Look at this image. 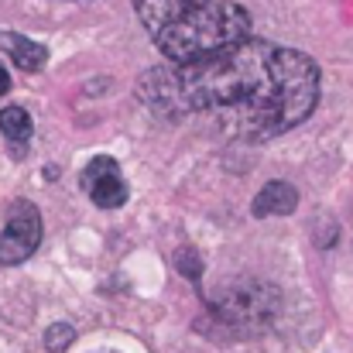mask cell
<instances>
[{"label":"cell","mask_w":353,"mask_h":353,"mask_svg":"<svg viewBox=\"0 0 353 353\" xmlns=\"http://www.w3.org/2000/svg\"><path fill=\"white\" fill-rule=\"evenodd\" d=\"M175 83L185 114H210L240 141L278 137L319 103V65L295 48L257 38L175 65Z\"/></svg>","instance_id":"1"},{"label":"cell","mask_w":353,"mask_h":353,"mask_svg":"<svg viewBox=\"0 0 353 353\" xmlns=\"http://www.w3.org/2000/svg\"><path fill=\"white\" fill-rule=\"evenodd\" d=\"M243 38H250V14L234 0H206L182 21L158 31L154 45L168 62L185 65V62L210 59Z\"/></svg>","instance_id":"2"},{"label":"cell","mask_w":353,"mask_h":353,"mask_svg":"<svg viewBox=\"0 0 353 353\" xmlns=\"http://www.w3.org/2000/svg\"><path fill=\"white\" fill-rule=\"evenodd\" d=\"M278 312H281V292L254 278H243L230 288H223L210 305L213 326L223 336H236V340L261 336L264 330L274 326Z\"/></svg>","instance_id":"3"},{"label":"cell","mask_w":353,"mask_h":353,"mask_svg":"<svg viewBox=\"0 0 353 353\" xmlns=\"http://www.w3.org/2000/svg\"><path fill=\"white\" fill-rule=\"evenodd\" d=\"M41 240V213L34 203L17 199L10 206L7 227L0 230V264H21L38 250Z\"/></svg>","instance_id":"4"},{"label":"cell","mask_w":353,"mask_h":353,"mask_svg":"<svg viewBox=\"0 0 353 353\" xmlns=\"http://www.w3.org/2000/svg\"><path fill=\"white\" fill-rule=\"evenodd\" d=\"M83 185H86V192H90V199L97 203V206H103V210H117L127 203V185H123V179H120L117 172V161L114 158H97L86 172H83Z\"/></svg>","instance_id":"5"},{"label":"cell","mask_w":353,"mask_h":353,"mask_svg":"<svg viewBox=\"0 0 353 353\" xmlns=\"http://www.w3.org/2000/svg\"><path fill=\"white\" fill-rule=\"evenodd\" d=\"M141 100L161 114V117H185L182 110V97H179V83H175V69H151L141 76V86H137Z\"/></svg>","instance_id":"6"},{"label":"cell","mask_w":353,"mask_h":353,"mask_svg":"<svg viewBox=\"0 0 353 353\" xmlns=\"http://www.w3.org/2000/svg\"><path fill=\"white\" fill-rule=\"evenodd\" d=\"M206 0H134L141 24L148 28V34L154 38L158 31H165L168 24L182 21L185 14H192L196 7H203Z\"/></svg>","instance_id":"7"},{"label":"cell","mask_w":353,"mask_h":353,"mask_svg":"<svg viewBox=\"0 0 353 353\" xmlns=\"http://www.w3.org/2000/svg\"><path fill=\"white\" fill-rule=\"evenodd\" d=\"M299 206V192L288 182H268L257 196H254V213L257 216H285Z\"/></svg>","instance_id":"8"},{"label":"cell","mask_w":353,"mask_h":353,"mask_svg":"<svg viewBox=\"0 0 353 353\" xmlns=\"http://www.w3.org/2000/svg\"><path fill=\"white\" fill-rule=\"evenodd\" d=\"M0 45L17 62V69H24V72H38L48 62V48L31 41V38H24V34H0Z\"/></svg>","instance_id":"9"},{"label":"cell","mask_w":353,"mask_h":353,"mask_svg":"<svg viewBox=\"0 0 353 353\" xmlns=\"http://www.w3.org/2000/svg\"><path fill=\"white\" fill-rule=\"evenodd\" d=\"M0 130L10 144H24L31 137V114L24 107H7L0 110Z\"/></svg>","instance_id":"10"},{"label":"cell","mask_w":353,"mask_h":353,"mask_svg":"<svg viewBox=\"0 0 353 353\" xmlns=\"http://www.w3.org/2000/svg\"><path fill=\"white\" fill-rule=\"evenodd\" d=\"M72 340H76V330H72L69 323H52V326L45 330V350H52V353L69 350Z\"/></svg>","instance_id":"11"},{"label":"cell","mask_w":353,"mask_h":353,"mask_svg":"<svg viewBox=\"0 0 353 353\" xmlns=\"http://www.w3.org/2000/svg\"><path fill=\"white\" fill-rule=\"evenodd\" d=\"M175 264H179V271L185 274V278H192V281H199V274H203V261L196 257V250H179L175 254Z\"/></svg>","instance_id":"12"},{"label":"cell","mask_w":353,"mask_h":353,"mask_svg":"<svg viewBox=\"0 0 353 353\" xmlns=\"http://www.w3.org/2000/svg\"><path fill=\"white\" fill-rule=\"evenodd\" d=\"M7 90H10V76H7V69L0 65V97H3Z\"/></svg>","instance_id":"13"}]
</instances>
